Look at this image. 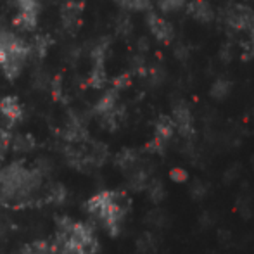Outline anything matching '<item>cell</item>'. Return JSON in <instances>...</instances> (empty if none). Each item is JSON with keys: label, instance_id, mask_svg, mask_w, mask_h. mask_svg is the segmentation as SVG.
I'll return each mask as SVG.
<instances>
[{"label": "cell", "instance_id": "obj_6", "mask_svg": "<svg viewBox=\"0 0 254 254\" xmlns=\"http://www.w3.org/2000/svg\"><path fill=\"white\" fill-rule=\"evenodd\" d=\"M147 23H149V28H151L152 35L157 40L170 42L171 38H173V28H171V24L168 23L166 19H163L161 16H157V14H149Z\"/></svg>", "mask_w": 254, "mask_h": 254}, {"label": "cell", "instance_id": "obj_10", "mask_svg": "<svg viewBox=\"0 0 254 254\" xmlns=\"http://www.w3.org/2000/svg\"><path fill=\"white\" fill-rule=\"evenodd\" d=\"M189 194L194 201H204L209 195V184L202 180H194L189 185Z\"/></svg>", "mask_w": 254, "mask_h": 254}, {"label": "cell", "instance_id": "obj_7", "mask_svg": "<svg viewBox=\"0 0 254 254\" xmlns=\"http://www.w3.org/2000/svg\"><path fill=\"white\" fill-rule=\"evenodd\" d=\"M189 14L201 23H209L213 19V9L206 0H192L189 3Z\"/></svg>", "mask_w": 254, "mask_h": 254}, {"label": "cell", "instance_id": "obj_8", "mask_svg": "<svg viewBox=\"0 0 254 254\" xmlns=\"http://www.w3.org/2000/svg\"><path fill=\"white\" fill-rule=\"evenodd\" d=\"M0 111L9 121H19L23 118V107L14 97H3L0 101Z\"/></svg>", "mask_w": 254, "mask_h": 254}, {"label": "cell", "instance_id": "obj_22", "mask_svg": "<svg viewBox=\"0 0 254 254\" xmlns=\"http://www.w3.org/2000/svg\"><path fill=\"white\" fill-rule=\"evenodd\" d=\"M138 248H140L144 253H151L152 249L156 248V241H154V237L151 234H145L144 237L138 241Z\"/></svg>", "mask_w": 254, "mask_h": 254}, {"label": "cell", "instance_id": "obj_1", "mask_svg": "<svg viewBox=\"0 0 254 254\" xmlns=\"http://www.w3.org/2000/svg\"><path fill=\"white\" fill-rule=\"evenodd\" d=\"M87 211L90 216L101 221L109 235H118L123 227L128 211V199L121 192L102 190L87 201Z\"/></svg>", "mask_w": 254, "mask_h": 254}, {"label": "cell", "instance_id": "obj_16", "mask_svg": "<svg viewBox=\"0 0 254 254\" xmlns=\"http://www.w3.org/2000/svg\"><path fill=\"white\" fill-rule=\"evenodd\" d=\"M21 254H56V253L45 242H33V244L26 246Z\"/></svg>", "mask_w": 254, "mask_h": 254}, {"label": "cell", "instance_id": "obj_12", "mask_svg": "<svg viewBox=\"0 0 254 254\" xmlns=\"http://www.w3.org/2000/svg\"><path fill=\"white\" fill-rule=\"evenodd\" d=\"M145 189H147V194L152 202H161L166 197V189H164V184L161 180L149 182V184L145 185Z\"/></svg>", "mask_w": 254, "mask_h": 254}, {"label": "cell", "instance_id": "obj_9", "mask_svg": "<svg viewBox=\"0 0 254 254\" xmlns=\"http://www.w3.org/2000/svg\"><path fill=\"white\" fill-rule=\"evenodd\" d=\"M173 133H175L173 120L168 118V116H161L156 123V135H154V138H157L159 142L166 144V142L173 137Z\"/></svg>", "mask_w": 254, "mask_h": 254}, {"label": "cell", "instance_id": "obj_11", "mask_svg": "<svg viewBox=\"0 0 254 254\" xmlns=\"http://www.w3.org/2000/svg\"><path fill=\"white\" fill-rule=\"evenodd\" d=\"M19 37H16L14 33H10V31H5V30H0V64L5 61L7 57V52L10 51V47H12L14 44H16V40Z\"/></svg>", "mask_w": 254, "mask_h": 254}, {"label": "cell", "instance_id": "obj_5", "mask_svg": "<svg viewBox=\"0 0 254 254\" xmlns=\"http://www.w3.org/2000/svg\"><path fill=\"white\" fill-rule=\"evenodd\" d=\"M227 23L237 31L248 30L254 23V14L249 7L234 5L232 9H228V12H227Z\"/></svg>", "mask_w": 254, "mask_h": 254}, {"label": "cell", "instance_id": "obj_15", "mask_svg": "<svg viewBox=\"0 0 254 254\" xmlns=\"http://www.w3.org/2000/svg\"><path fill=\"white\" fill-rule=\"evenodd\" d=\"M235 207H237L239 214H241L242 218H249L253 214V202H251V197L249 195H244L242 194L241 197L237 199V204H235Z\"/></svg>", "mask_w": 254, "mask_h": 254}, {"label": "cell", "instance_id": "obj_18", "mask_svg": "<svg viewBox=\"0 0 254 254\" xmlns=\"http://www.w3.org/2000/svg\"><path fill=\"white\" fill-rule=\"evenodd\" d=\"M16 5L19 9V12H37L40 9L38 0H16Z\"/></svg>", "mask_w": 254, "mask_h": 254}, {"label": "cell", "instance_id": "obj_21", "mask_svg": "<svg viewBox=\"0 0 254 254\" xmlns=\"http://www.w3.org/2000/svg\"><path fill=\"white\" fill-rule=\"evenodd\" d=\"M170 178L177 184H185L189 180V173L184 170V168H173L170 171Z\"/></svg>", "mask_w": 254, "mask_h": 254}, {"label": "cell", "instance_id": "obj_26", "mask_svg": "<svg viewBox=\"0 0 254 254\" xmlns=\"http://www.w3.org/2000/svg\"><path fill=\"white\" fill-rule=\"evenodd\" d=\"M251 28H253V42H254V23H253V26H251Z\"/></svg>", "mask_w": 254, "mask_h": 254}, {"label": "cell", "instance_id": "obj_23", "mask_svg": "<svg viewBox=\"0 0 254 254\" xmlns=\"http://www.w3.org/2000/svg\"><path fill=\"white\" fill-rule=\"evenodd\" d=\"M7 144H9V137H7V133L3 130H0V159L3 157V154H5V147Z\"/></svg>", "mask_w": 254, "mask_h": 254}, {"label": "cell", "instance_id": "obj_19", "mask_svg": "<svg viewBox=\"0 0 254 254\" xmlns=\"http://www.w3.org/2000/svg\"><path fill=\"white\" fill-rule=\"evenodd\" d=\"M149 223H152L154 227H157V228L164 227V225L168 223V214L164 213V211H161V209L152 211V213L149 214Z\"/></svg>", "mask_w": 254, "mask_h": 254}, {"label": "cell", "instance_id": "obj_20", "mask_svg": "<svg viewBox=\"0 0 254 254\" xmlns=\"http://www.w3.org/2000/svg\"><path fill=\"white\" fill-rule=\"evenodd\" d=\"M187 0H159V7L164 10V12H173V10H178L185 5Z\"/></svg>", "mask_w": 254, "mask_h": 254}, {"label": "cell", "instance_id": "obj_24", "mask_svg": "<svg viewBox=\"0 0 254 254\" xmlns=\"http://www.w3.org/2000/svg\"><path fill=\"white\" fill-rule=\"evenodd\" d=\"M214 223V218H213V214H209V213H204L201 214V225H204V227H211V225Z\"/></svg>", "mask_w": 254, "mask_h": 254}, {"label": "cell", "instance_id": "obj_4", "mask_svg": "<svg viewBox=\"0 0 254 254\" xmlns=\"http://www.w3.org/2000/svg\"><path fill=\"white\" fill-rule=\"evenodd\" d=\"M173 123H175V127H177L178 133H180L185 140H190V138L194 137V116H192V111L187 104L180 102L175 106Z\"/></svg>", "mask_w": 254, "mask_h": 254}, {"label": "cell", "instance_id": "obj_3", "mask_svg": "<svg viewBox=\"0 0 254 254\" xmlns=\"http://www.w3.org/2000/svg\"><path fill=\"white\" fill-rule=\"evenodd\" d=\"M40 185V175L23 164H10L0 171V201H17L28 197Z\"/></svg>", "mask_w": 254, "mask_h": 254}, {"label": "cell", "instance_id": "obj_2", "mask_svg": "<svg viewBox=\"0 0 254 254\" xmlns=\"http://www.w3.org/2000/svg\"><path fill=\"white\" fill-rule=\"evenodd\" d=\"M52 249L56 254H95L99 249V241L94 228L88 223L64 218L59 223Z\"/></svg>", "mask_w": 254, "mask_h": 254}, {"label": "cell", "instance_id": "obj_14", "mask_svg": "<svg viewBox=\"0 0 254 254\" xmlns=\"http://www.w3.org/2000/svg\"><path fill=\"white\" fill-rule=\"evenodd\" d=\"M230 90H232L230 81H227V80H216L213 83V87H211V97L218 99V101H221V99H225L228 94H230Z\"/></svg>", "mask_w": 254, "mask_h": 254}, {"label": "cell", "instance_id": "obj_25", "mask_svg": "<svg viewBox=\"0 0 254 254\" xmlns=\"http://www.w3.org/2000/svg\"><path fill=\"white\" fill-rule=\"evenodd\" d=\"M237 177H239V175L235 173L234 170H227V171H225V184H232V182H234Z\"/></svg>", "mask_w": 254, "mask_h": 254}, {"label": "cell", "instance_id": "obj_13", "mask_svg": "<svg viewBox=\"0 0 254 254\" xmlns=\"http://www.w3.org/2000/svg\"><path fill=\"white\" fill-rule=\"evenodd\" d=\"M38 23L37 12H19L14 19V24L21 30H33Z\"/></svg>", "mask_w": 254, "mask_h": 254}, {"label": "cell", "instance_id": "obj_17", "mask_svg": "<svg viewBox=\"0 0 254 254\" xmlns=\"http://www.w3.org/2000/svg\"><path fill=\"white\" fill-rule=\"evenodd\" d=\"M121 7L125 9H130V10H145L149 9L151 2L149 0H118Z\"/></svg>", "mask_w": 254, "mask_h": 254}]
</instances>
